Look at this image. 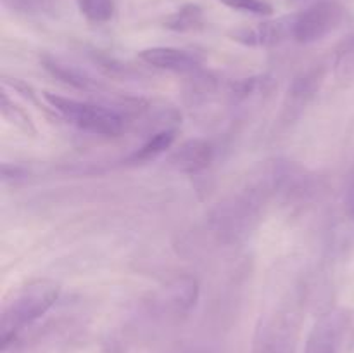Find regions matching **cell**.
Masks as SVG:
<instances>
[{
    "mask_svg": "<svg viewBox=\"0 0 354 353\" xmlns=\"http://www.w3.org/2000/svg\"><path fill=\"white\" fill-rule=\"evenodd\" d=\"M324 82L325 69L322 66H313L306 71H301L287 89L282 113H280V121L283 125L296 121L304 113V109L310 106L311 100L318 96Z\"/></svg>",
    "mask_w": 354,
    "mask_h": 353,
    "instance_id": "cell-8",
    "label": "cell"
},
{
    "mask_svg": "<svg viewBox=\"0 0 354 353\" xmlns=\"http://www.w3.org/2000/svg\"><path fill=\"white\" fill-rule=\"evenodd\" d=\"M292 16V40L311 45L339 30L348 19V10L337 0H317Z\"/></svg>",
    "mask_w": 354,
    "mask_h": 353,
    "instance_id": "cell-5",
    "label": "cell"
},
{
    "mask_svg": "<svg viewBox=\"0 0 354 353\" xmlns=\"http://www.w3.org/2000/svg\"><path fill=\"white\" fill-rule=\"evenodd\" d=\"M223 6L239 12L254 14V16H272L273 7L268 0H220Z\"/></svg>",
    "mask_w": 354,
    "mask_h": 353,
    "instance_id": "cell-19",
    "label": "cell"
},
{
    "mask_svg": "<svg viewBox=\"0 0 354 353\" xmlns=\"http://www.w3.org/2000/svg\"><path fill=\"white\" fill-rule=\"evenodd\" d=\"M28 176V170L19 165H9V163H2V180L3 182H17V180Z\"/></svg>",
    "mask_w": 354,
    "mask_h": 353,
    "instance_id": "cell-21",
    "label": "cell"
},
{
    "mask_svg": "<svg viewBox=\"0 0 354 353\" xmlns=\"http://www.w3.org/2000/svg\"><path fill=\"white\" fill-rule=\"evenodd\" d=\"M216 147L207 138H189L169 152V165L185 175H197L213 165Z\"/></svg>",
    "mask_w": 354,
    "mask_h": 353,
    "instance_id": "cell-11",
    "label": "cell"
},
{
    "mask_svg": "<svg viewBox=\"0 0 354 353\" xmlns=\"http://www.w3.org/2000/svg\"><path fill=\"white\" fill-rule=\"evenodd\" d=\"M290 2H306V0H290Z\"/></svg>",
    "mask_w": 354,
    "mask_h": 353,
    "instance_id": "cell-23",
    "label": "cell"
},
{
    "mask_svg": "<svg viewBox=\"0 0 354 353\" xmlns=\"http://www.w3.org/2000/svg\"><path fill=\"white\" fill-rule=\"evenodd\" d=\"M40 62L41 68L48 75L54 76L55 80H59L64 85L71 87V89L82 90V92H97V90L104 89L102 83L97 82L88 71L71 64V62H66L64 59L55 57V55L50 54H44L40 57Z\"/></svg>",
    "mask_w": 354,
    "mask_h": 353,
    "instance_id": "cell-12",
    "label": "cell"
},
{
    "mask_svg": "<svg viewBox=\"0 0 354 353\" xmlns=\"http://www.w3.org/2000/svg\"><path fill=\"white\" fill-rule=\"evenodd\" d=\"M272 201L261 180L252 173L241 189L218 201L207 215V225L216 241L223 244H241L259 227L266 206Z\"/></svg>",
    "mask_w": 354,
    "mask_h": 353,
    "instance_id": "cell-1",
    "label": "cell"
},
{
    "mask_svg": "<svg viewBox=\"0 0 354 353\" xmlns=\"http://www.w3.org/2000/svg\"><path fill=\"white\" fill-rule=\"evenodd\" d=\"M80 12L92 23H107L113 19L116 2L114 0H78Z\"/></svg>",
    "mask_w": 354,
    "mask_h": 353,
    "instance_id": "cell-17",
    "label": "cell"
},
{
    "mask_svg": "<svg viewBox=\"0 0 354 353\" xmlns=\"http://www.w3.org/2000/svg\"><path fill=\"white\" fill-rule=\"evenodd\" d=\"M292 19L294 16H283L235 28L230 31V38L245 47H275L292 40Z\"/></svg>",
    "mask_w": 354,
    "mask_h": 353,
    "instance_id": "cell-10",
    "label": "cell"
},
{
    "mask_svg": "<svg viewBox=\"0 0 354 353\" xmlns=\"http://www.w3.org/2000/svg\"><path fill=\"white\" fill-rule=\"evenodd\" d=\"M301 324V300L292 294L261 314L252 338L251 353H297Z\"/></svg>",
    "mask_w": 354,
    "mask_h": 353,
    "instance_id": "cell-4",
    "label": "cell"
},
{
    "mask_svg": "<svg viewBox=\"0 0 354 353\" xmlns=\"http://www.w3.org/2000/svg\"><path fill=\"white\" fill-rule=\"evenodd\" d=\"M3 6L24 16H40L55 9L59 0H2Z\"/></svg>",
    "mask_w": 354,
    "mask_h": 353,
    "instance_id": "cell-18",
    "label": "cell"
},
{
    "mask_svg": "<svg viewBox=\"0 0 354 353\" xmlns=\"http://www.w3.org/2000/svg\"><path fill=\"white\" fill-rule=\"evenodd\" d=\"M332 73L342 83L354 80V30L335 45L332 52Z\"/></svg>",
    "mask_w": 354,
    "mask_h": 353,
    "instance_id": "cell-14",
    "label": "cell"
},
{
    "mask_svg": "<svg viewBox=\"0 0 354 353\" xmlns=\"http://www.w3.org/2000/svg\"><path fill=\"white\" fill-rule=\"evenodd\" d=\"M61 291V284L54 279H31L10 291L0 310V345L3 352L47 315L57 303Z\"/></svg>",
    "mask_w": 354,
    "mask_h": 353,
    "instance_id": "cell-3",
    "label": "cell"
},
{
    "mask_svg": "<svg viewBox=\"0 0 354 353\" xmlns=\"http://www.w3.org/2000/svg\"><path fill=\"white\" fill-rule=\"evenodd\" d=\"M354 332L344 308L324 314L308 334L303 353H351Z\"/></svg>",
    "mask_w": 354,
    "mask_h": 353,
    "instance_id": "cell-6",
    "label": "cell"
},
{
    "mask_svg": "<svg viewBox=\"0 0 354 353\" xmlns=\"http://www.w3.org/2000/svg\"><path fill=\"white\" fill-rule=\"evenodd\" d=\"M0 113H2L3 120L9 121L10 125H14L17 130L30 135L37 134V128H35L31 118L28 116V113L23 107H19L14 102V99H10L6 87H2V92H0Z\"/></svg>",
    "mask_w": 354,
    "mask_h": 353,
    "instance_id": "cell-16",
    "label": "cell"
},
{
    "mask_svg": "<svg viewBox=\"0 0 354 353\" xmlns=\"http://www.w3.org/2000/svg\"><path fill=\"white\" fill-rule=\"evenodd\" d=\"M199 280L194 275L183 273L169 279L165 286L152 294L151 310L159 317L182 318L192 311L199 300Z\"/></svg>",
    "mask_w": 354,
    "mask_h": 353,
    "instance_id": "cell-7",
    "label": "cell"
},
{
    "mask_svg": "<svg viewBox=\"0 0 354 353\" xmlns=\"http://www.w3.org/2000/svg\"><path fill=\"white\" fill-rule=\"evenodd\" d=\"M44 100L66 123L95 137L116 138L130 132L133 127L131 121L133 97H123L116 102H95V100H82L44 92Z\"/></svg>",
    "mask_w": 354,
    "mask_h": 353,
    "instance_id": "cell-2",
    "label": "cell"
},
{
    "mask_svg": "<svg viewBox=\"0 0 354 353\" xmlns=\"http://www.w3.org/2000/svg\"><path fill=\"white\" fill-rule=\"evenodd\" d=\"M180 353H214V352L209 348H203V346H192V348H187Z\"/></svg>",
    "mask_w": 354,
    "mask_h": 353,
    "instance_id": "cell-22",
    "label": "cell"
},
{
    "mask_svg": "<svg viewBox=\"0 0 354 353\" xmlns=\"http://www.w3.org/2000/svg\"><path fill=\"white\" fill-rule=\"evenodd\" d=\"M165 26L171 31L178 33H189V31H197L204 26V12L197 3H185L169 14L165 21Z\"/></svg>",
    "mask_w": 354,
    "mask_h": 353,
    "instance_id": "cell-15",
    "label": "cell"
},
{
    "mask_svg": "<svg viewBox=\"0 0 354 353\" xmlns=\"http://www.w3.org/2000/svg\"><path fill=\"white\" fill-rule=\"evenodd\" d=\"M344 211L348 215L349 220L354 224V165L349 172L348 179H346L344 187Z\"/></svg>",
    "mask_w": 354,
    "mask_h": 353,
    "instance_id": "cell-20",
    "label": "cell"
},
{
    "mask_svg": "<svg viewBox=\"0 0 354 353\" xmlns=\"http://www.w3.org/2000/svg\"><path fill=\"white\" fill-rule=\"evenodd\" d=\"M176 132H178V128H165V130L147 135L145 141L124 158V161L138 165V163H147L152 161V159H158L159 156L165 154V152H168L173 147Z\"/></svg>",
    "mask_w": 354,
    "mask_h": 353,
    "instance_id": "cell-13",
    "label": "cell"
},
{
    "mask_svg": "<svg viewBox=\"0 0 354 353\" xmlns=\"http://www.w3.org/2000/svg\"><path fill=\"white\" fill-rule=\"evenodd\" d=\"M138 59L144 64L159 71L176 73V75H197L203 71L204 57L196 51L180 47H149L138 52Z\"/></svg>",
    "mask_w": 354,
    "mask_h": 353,
    "instance_id": "cell-9",
    "label": "cell"
}]
</instances>
